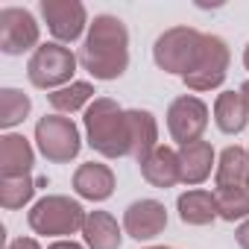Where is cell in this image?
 I'll return each mask as SVG.
<instances>
[{
    "mask_svg": "<svg viewBox=\"0 0 249 249\" xmlns=\"http://www.w3.org/2000/svg\"><path fill=\"white\" fill-rule=\"evenodd\" d=\"M79 65L94 79H120L129 68V30L117 15H97L79 47Z\"/></svg>",
    "mask_w": 249,
    "mask_h": 249,
    "instance_id": "6da1fadb",
    "label": "cell"
},
{
    "mask_svg": "<svg viewBox=\"0 0 249 249\" xmlns=\"http://www.w3.org/2000/svg\"><path fill=\"white\" fill-rule=\"evenodd\" d=\"M85 138L88 147L106 159H123L132 153L129 138V117L126 108H120L111 97H97L85 108Z\"/></svg>",
    "mask_w": 249,
    "mask_h": 249,
    "instance_id": "7a4b0ae2",
    "label": "cell"
},
{
    "mask_svg": "<svg viewBox=\"0 0 249 249\" xmlns=\"http://www.w3.org/2000/svg\"><path fill=\"white\" fill-rule=\"evenodd\" d=\"M85 217L88 211L71 199V196H62V194H47L41 196L30 214H27V223L36 234H44V237H68V234H76L82 231L85 226Z\"/></svg>",
    "mask_w": 249,
    "mask_h": 249,
    "instance_id": "3957f363",
    "label": "cell"
},
{
    "mask_svg": "<svg viewBox=\"0 0 249 249\" xmlns=\"http://www.w3.org/2000/svg\"><path fill=\"white\" fill-rule=\"evenodd\" d=\"M76 56L71 53V47L59 44V41H47L41 44L30 62H27V76L36 88H44V91H59L65 85L73 82V73H76Z\"/></svg>",
    "mask_w": 249,
    "mask_h": 249,
    "instance_id": "277c9868",
    "label": "cell"
},
{
    "mask_svg": "<svg viewBox=\"0 0 249 249\" xmlns=\"http://www.w3.org/2000/svg\"><path fill=\"white\" fill-rule=\"evenodd\" d=\"M202 36L199 30L194 27H170L164 30L159 38H156V47H153V62L164 71V73H179L185 76L196 56H199V47H202Z\"/></svg>",
    "mask_w": 249,
    "mask_h": 249,
    "instance_id": "5b68a950",
    "label": "cell"
},
{
    "mask_svg": "<svg viewBox=\"0 0 249 249\" xmlns=\"http://www.w3.org/2000/svg\"><path fill=\"white\" fill-rule=\"evenodd\" d=\"M36 147L38 153L53 161V164H71L79 150H82V138L76 123L65 114H44L36 123Z\"/></svg>",
    "mask_w": 249,
    "mask_h": 249,
    "instance_id": "8992f818",
    "label": "cell"
},
{
    "mask_svg": "<svg viewBox=\"0 0 249 249\" xmlns=\"http://www.w3.org/2000/svg\"><path fill=\"white\" fill-rule=\"evenodd\" d=\"M229 44L220 38V36H211L205 33L202 36V47H199V56L194 62V68L182 76V82L191 88V91H214L223 85L226 73H229Z\"/></svg>",
    "mask_w": 249,
    "mask_h": 249,
    "instance_id": "52a82bcc",
    "label": "cell"
},
{
    "mask_svg": "<svg viewBox=\"0 0 249 249\" xmlns=\"http://www.w3.org/2000/svg\"><path fill=\"white\" fill-rule=\"evenodd\" d=\"M41 30L30 9L24 6H3L0 9V50L6 56H24L27 50H38Z\"/></svg>",
    "mask_w": 249,
    "mask_h": 249,
    "instance_id": "ba28073f",
    "label": "cell"
},
{
    "mask_svg": "<svg viewBox=\"0 0 249 249\" xmlns=\"http://www.w3.org/2000/svg\"><path fill=\"white\" fill-rule=\"evenodd\" d=\"M205 129H208V106L199 97L182 94V97H176L170 103V108H167V132L179 147L202 141Z\"/></svg>",
    "mask_w": 249,
    "mask_h": 249,
    "instance_id": "9c48e42d",
    "label": "cell"
},
{
    "mask_svg": "<svg viewBox=\"0 0 249 249\" xmlns=\"http://www.w3.org/2000/svg\"><path fill=\"white\" fill-rule=\"evenodd\" d=\"M38 12L59 44H71L88 27V12L79 0H41Z\"/></svg>",
    "mask_w": 249,
    "mask_h": 249,
    "instance_id": "30bf717a",
    "label": "cell"
},
{
    "mask_svg": "<svg viewBox=\"0 0 249 249\" xmlns=\"http://www.w3.org/2000/svg\"><path fill=\"white\" fill-rule=\"evenodd\" d=\"M167 229V208L159 199H135L123 211V231L132 240H153Z\"/></svg>",
    "mask_w": 249,
    "mask_h": 249,
    "instance_id": "8fae6325",
    "label": "cell"
},
{
    "mask_svg": "<svg viewBox=\"0 0 249 249\" xmlns=\"http://www.w3.org/2000/svg\"><path fill=\"white\" fill-rule=\"evenodd\" d=\"M73 191L82 196V199H91V202H103L114 194V173L108 164H100V161H85L76 167L73 173Z\"/></svg>",
    "mask_w": 249,
    "mask_h": 249,
    "instance_id": "7c38bea8",
    "label": "cell"
},
{
    "mask_svg": "<svg viewBox=\"0 0 249 249\" xmlns=\"http://www.w3.org/2000/svg\"><path fill=\"white\" fill-rule=\"evenodd\" d=\"M33 164H36V153L24 135L9 132V135L0 138V179L30 176Z\"/></svg>",
    "mask_w": 249,
    "mask_h": 249,
    "instance_id": "4fadbf2b",
    "label": "cell"
},
{
    "mask_svg": "<svg viewBox=\"0 0 249 249\" xmlns=\"http://www.w3.org/2000/svg\"><path fill=\"white\" fill-rule=\"evenodd\" d=\"M138 167H141L144 182H150L153 188L167 191V188H173V185L182 182V176H179V153L173 147H161L159 144Z\"/></svg>",
    "mask_w": 249,
    "mask_h": 249,
    "instance_id": "5bb4252c",
    "label": "cell"
},
{
    "mask_svg": "<svg viewBox=\"0 0 249 249\" xmlns=\"http://www.w3.org/2000/svg\"><path fill=\"white\" fill-rule=\"evenodd\" d=\"M179 153V176L185 185H199L211 176V167H217L214 161V147L208 141H194L176 150Z\"/></svg>",
    "mask_w": 249,
    "mask_h": 249,
    "instance_id": "9a60e30c",
    "label": "cell"
},
{
    "mask_svg": "<svg viewBox=\"0 0 249 249\" xmlns=\"http://www.w3.org/2000/svg\"><path fill=\"white\" fill-rule=\"evenodd\" d=\"M126 117H129V138H132L129 159H135L141 164L159 147V123H156L153 111H147V108H126Z\"/></svg>",
    "mask_w": 249,
    "mask_h": 249,
    "instance_id": "2e32d148",
    "label": "cell"
},
{
    "mask_svg": "<svg viewBox=\"0 0 249 249\" xmlns=\"http://www.w3.org/2000/svg\"><path fill=\"white\" fill-rule=\"evenodd\" d=\"M176 211L182 217V223L188 226H208L220 217L217 211V196L211 191H202V188H191L185 191L179 199H176Z\"/></svg>",
    "mask_w": 249,
    "mask_h": 249,
    "instance_id": "e0dca14e",
    "label": "cell"
},
{
    "mask_svg": "<svg viewBox=\"0 0 249 249\" xmlns=\"http://www.w3.org/2000/svg\"><path fill=\"white\" fill-rule=\"evenodd\" d=\"M82 240L88 249H120L123 231L108 211H88L82 226Z\"/></svg>",
    "mask_w": 249,
    "mask_h": 249,
    "instance_id": "ac0fdd59",
    "label": "cell"
},
{
    "mask_svg": "<svg viewBox=\"0 0 249 249\" xmlns=\"http://www.w3.org/2000/svg\"><path fill=\"white\" fill-rule=\"evenodd\" d=\"M217 188H249V156L243 147H226L214 167Z\"/></svg>",
    "mask_w": 249,
    "mask_h": 249,
    "instance_id": "d6986e66",
    "label": "cell"
},
{
    "mask_svg": "<svg viewBox=\"0 0 249 249\" xmlns=\"http://www.w3.org/2000/svg\"><path fill=\"white\" fill-rule=\"evenodd\" d=\"M214 123L226 135H237L249 123V108L240 97V91H223L214 100Z\"/></svg>",
    "mask_w": 249,
    "mask_h": 249,
    "instance_id": "ffe728a7",
    "label": "cell"
},
{
    "mask_svg": "<svg viewBox=\"0 0 249 249\" xmlns=\"http://www.w3.org/2000/svg\"><path fill=\"white\" fill-rule=\"evenodd\" d=\"M94 94H97V91H94L91 82H71V85H65V88H59V91H50V94H47V103L53 106L56 114H73V111H79V108H88V106L97 100Z\"/></svg>",
    "mask_w": 249,
    "mask_h": 249,
    "instance_id": "44dd1931",
    "label": "cell"
},
{
    "mask_svg": "<svg viewBox=\"0 0 249 249\" xmlns=\"http://www.w3.org/2000/svg\"><path fill=\"white\" fill-rule=\"evenodd\" d=\"M38 185H44V179H33V176H18V179H0V205H3L6 211H18L24 208Z\"/></svg>",
    "mask_w": 249,
    "mask_h": 249,
    "instance_id": "7402d4cb",
    "label": "cell"
},
{
    "mask_svg": "<svg viewBox=\"0 0 249 249\" xmlns=\"http://www.w3.org/2000/svg\"><path fill=\"white\" fill-rule=\"evenodd\" d=\"M30 108H33V100L24 91L3 88V91H0V126L12 129V126H18V123H24Z\"/></svg>",
    "mask_w": 249,
    "mask_h": 249,
    "instance_id": "603a6c76",
    "label": "cell"
},
{
    "mask_svg": "<svg viewBox=\"0 0 249 249\" xmlns=\"http://www.w3.org/2000/svg\"><path fill=\"white\" fill-rule=\"evenodd\" d=\"M217 211L220 220L234 223V220H249V188H217Z\"/></svg>",
    "mask_w": 249,
    "mask_h": 249,
    "instance_id": "cb8c5ba5",
    "label": "cell"
},
{
    "mask_svg": "<svg viewBox=\"0 0 249 249\" xmlns=\"http://www.w3.org/2000/svg\"><path fill=\"white\" fill-rule=\"evenodd\" d=\"M234 240H237V246H240V249H249V220H243V223L237 226Z\"/></svg>",
    "mask_w": 249,
    "mask_h": 249,
    "instance_id": "d4e9b609",
    "label": "cell"
},
{
    "mask_svg": "<svg viewBox=\"0 0 249 249\" xmlns=\"http://www.w3.org/2000/svg\"><path fill=\"white\" fill-rule=\"evenodd\" d=\"M6 249H41V246H38V240H36V237H15Z\"/></svg>",
    "mask_w": 249,
    "mask_h": 249,
    "instance_id": "484cf974",
    "label": "cell"
},
{
    "mask_svg": "<svg viewBox=\"0 0 249 249\" xmlns=\"http://www.w3.org/2000/svg\"><path fill=\"white\" fill-rule=\"evenodd\" d=\"M47 249H82V246L73 243V240H56V243H50Z\"/></svg>",
    "mask_w": 249,
    "mask_h": 249,
    "instance_id": "4316f807",
    "label": "cell"
},
{
    "mask_svg": "<svg viewBox=\"0 0 249 249\" xmlns=\"http://www.w3.org/2000/svg\"><path fill=\"white\" fill-rule=\"evenodd\" d=\"M240 97H243V103H246V108H249V79L240 85Z\"/></svg>",
    "mask_w": 249,
    "mask_h": 249,
    "instance_id": "83f0119b",
    "label": "cell"
},
{
    "mask_svg": "<svg viewBox=\"0 0 249 249\" xmlns=\"http://www.w3.org/2000/svg\"><path fill=\"white\" fill-rule=\"evenodd\" d=\"M243 65H246V71H249V44L243 47Z\"/></svg>",
    "mask_w": 249,
    "mask_h": 249,
    "instance_id": "f1b7e54d",
    "label": "cell"
},
{
    "mask_svg": "<svg viewBox=\"0 0 249 249\" xmlns=\"http://www.w3.org/2000/svg\"><path fill=\"white\" fill-rule=\"evenodd\" d=\"M147 249H170V246H147Z\"/></svg>",
    "mask_w": 249,
    "mask_h": 249,
    "instance_id": "f546056e",
    "label": "cell"
},
{
    "mask_svg": "<svg viewBox=\"0 0 249 249\" xmlns=\"http://www.w3.org/2000/svg\"><path fill=\"white\" fill-rule=\"evenodd\" d=\"M246 156H249V150H246Z\"/></svg>",
    "mask_w": 249,
    "mask_h": 249,
    "instance_id": "4dcf8cb0",
    "label": "cell"
}]
</instances>
